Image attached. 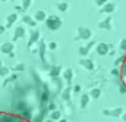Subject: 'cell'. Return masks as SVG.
Returning a JSON list of instances; mask_svg holds the SVG:
<instances>
[{
	"label": "cell",
	"mask_w": 126,
	"mask_h": 122,
	"mask_svg": "<svg viewBox=\"0 0 126 122\" xmlns=\"http://www.w3.org/2000/svg\"><path fill=\"white\" fill-rule=\"evenodd\" d=\"M106 1H107V0H95V3H97L98 6H104V4H106Z\"/></svg>",
	"instance_id": "10"
},
{
	"label": "cell",
	"mask_w": 126,
	"mask_h": 122,
	"mask_svg": "<svg viewBox=\"0 0 126 122\" xmlns=\"http://www.w3.org/2000/svg\"><path fill=\"white\" fill-rule=\"evenodd\" d=\"M15 19H16V15H15V13H12V15H9V16H7V22H9V24H12Z\"/></svg>",
	"instance_id": "7"
},
{
	"label": "cell",
	"mask_w": 126,
	"mask_h": 122,
	"mask_svg": "<svg viewBox=\"0 0 126 122\" xmlns=\"http://www.w3.org/2000/svg\"><path fill=\"white\" fill-rule=\"evenodd\" d=\"M0 122H31L22 116L13 115V113H6V112H0Z\"/></svg>",
	"instance_id": "1"
},
{
	"label": "cell",
	"mask_w": 126,
	"mask_h": 122,
	"mask_svg": "<svg viewBox=\"0 0 126 122\" xmlns=\"http://www.w3.org/2000/svg\"><path fill=\"white\" fill-rule=\"evenodd\" d=\"M116 9V4H113V3H106L101 9H100V12H106V13H110V12H113Z\"/></svg>",
	"instance_id": "3"
},
{
	"label": "cell",
	"mask_w": 126,
	"mask_h": 122,
	"mask_svg": "<svg viewBox=\"0 0 126 122\" xmlns=\"http://www.w3.org/2000/svg\"><path fill=\"white\" fill-rule=\"evenodd\" d=\"M122 80H123V82H125V84H126V75H125V77H123V78H122Z\"/></svg>",
	"instance_id": "11"
},
{
	"label": "cell",
	"mask_w": 126,
	"mask_h": 122,
	"mask_svg": "<svg viewBox=\"0 0 126 122\" xmlns=\"http://www.w3.org/2000/svg\"><path fill=\"white\" fill-rule=\"evenodd\" d=\"M67 7H69V4H67L66 1H60V3H57V9H59V10H62V12L67 10Z\"/></svg>",
	"instance_id": "4"
},
{
	"label": "cell",
	"mask_w": 126,
	"mask_h": 122,
	"mask_svg": "<svg viewBox=\"0 0 126 122\" xmlns=\"http://www.w3.org/2000/svg\"><path fill=\"white\" fill-rule=\"evenodd\" d=\"M35 18H37L38 21H44V18H46V13H44L43 10H38V12L35 13Z\"/></svg>",
	"instance_id": "5"
},
{
	"label": "cell",
	"mask_w": 126,
	"mask_h": 122,
	"mask_svg": "<svg viewBox=\"0 0 126 122\" xmlns=\"http://www.w3.org/2000/svg\"><path fill=\"white\" fill-rule=\"evenodd\" d=\"M47 25L50 27V28H57V27H60V19L57 18V16H50L48 19H47Z\"/></svg>",
	"instance_id": "2"
},
{
	"label": "cell",
	"mask_w": 126,
	"mask_h": 122,
	"mask_svg": "<svg viewBox=\"0 0 126 122\" xmlns=\"http://www.w3.org/2000/svg\"><path fill=\"white\" fill-rule=\"evenodd\" d=\"M109 25H110V18H107L104 22H101V24H100V27H109Z\"/></svg>",
	"instance_id": "8"
},
{
	"label": "cell",
	"mask_w": 126,
	"mask_h": 122,
	"mask_svg": "<svg viewBox=\"0 0 126 122\" xmlns=\"http://www.w3.org/2000/svg\"><path fill=\"white\" fill-rule=\"evenodd\" d=\"M24 21H25V22H28V24H31V25H34V21H32L30 16H25V18H24Z\"/></svg>",
	"instance_id": "9"
},
{
	"label": "cell",
	"mask_w": 126,
	"mask_h": 122,
	"mask_svg": "<svg viewBox=\"0 0 126 122\" xmlns=\"http://www.w3.org/2000/svg\"><path fill=\"white\" fill-rule=\"evenodd\" d=\"M31 3H32V0H22V7L24 9H28Z\"/></svg>",
	"instance_id": "6"
}]
</instances>
